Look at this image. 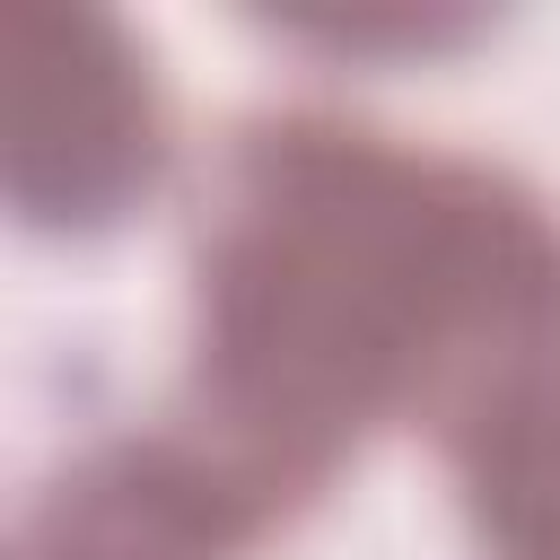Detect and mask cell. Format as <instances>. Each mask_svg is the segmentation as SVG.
<instances>
[{
	"label": "cell",
	"mask_w": 560,
	"mask_h": 560,
	"mask_svg": "<svg viewBox=\"0 0 560 560\" xmlns=\"http://www.w3.org/2000/svg\"><path fill=\"white\" fill-rule=\"evenodd\" d=\"M481 534L508 560H560V376L525 394L508 420L455 446Z\"/></svg>",
	"instance_id": "cell-4"
},
{
	"label": "cell",
	"mask_w": 560,
	"mask_h": 560,
	"mask_svg": "<svg viewBox=\"0 0 560 560\" xmlns=\"http://www.w3.org/2000/svg\"><path fill=\"white\" fill-rule=\"evenodd\" d=\"M201 350L166 429L271 525L368 420L446 446L560 376V219L481 158L332 114L228 140L192 245Z\"/></svg>",
	"instance_id": "cell-1"
},
{
	"label": "cell",
	"mask_w": 560,
	"mask_h": 560,
	"mask_svg": "<svg viewBox=\"0 0 560 560\" xmlns=\"http://www.w3.org/2000/svg\"><path fill=\"white\" fill-rule=\"evenodd\" d=\"M166 158V114L140 44L105 9H9V201L35 228L122 219Z\"/></svg>",
	"instance_id": "cell-2"
},
{
	"label": "cell",
	"mask_w": 560,
	"mask_h": 560,
	"mask_svg": "<svg viewBox=\"0 0 560 560\" xmlns=\"http://www.w3.org/2000/svg\"><path fill=\"white\" fill-rule=\"evenodd\" d=\"M18 560H228V542L175 499L140 438H114L70 464L61 490H44L18 534Z\"/></svg>",
	"instance_id": "cell-3"
}]
</instances>
